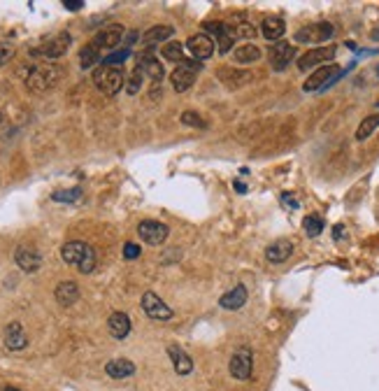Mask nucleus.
Listing matches in <instances>:
<instances>
[{
  "instance_id": "32",
  "label": "nucleus",
  "mask_w": 379,
  "mask_h": 391,
  "mask_svg": "<svg viewBox=\"0 0 379 391\" xmlns=\"http://www.w3.org/2000/svg\"><path fill=\"white\" fill-rule=\"evenodd\" d=\"M161 54H163V59H168V61H173V63H180L184 61V45H180V42H168V45H163L161 47Z\"/></svg>"
},
{
  "instance_id": "42",
  "label": "nucleus",
  "mask_w": 379,
  "mask_h": 391,
  "mask_svg": "<svg viewBox=\"0 0 379 391\" xmlns=\"http://www.w3.org/2000/svg\"><path fill=\"white\" fill-rule=\"evenodd\" d=\"M373 40H379V28H377V30H373Z\"/></svg>"
},
{
  "instance_id": "26",
  "label": "nucleus",
  "mask_w": 379,
  "mask_h": 391,
  "mask_svg": "<svg viewBox=\"0 0 379 391\" xmlns=\"http://www.w3.org/2000/svg\"><path fill=\"white\" fill-rule=\"evenodd\" d=\"M105 373L115 380L131 378V375H135V363L128 361V358H112V361L105 366Z\"/></svg>"
},
{
  "instance_id": "1",
  "label": "nucleus",
  "mask_w": 379,
  "mask_h": 391,
  "mask_svg": "<svg viewBox=\"0 0 379 391\" xmlns=\"http://www.w3.org/2000/svg\"><path fill=\"white\" fill-rule=\"evenodd\" d=\"M61 259L68 263V266L77 268L82 275H91L95 270V263H98V257H95V250L88 243L82 240H70L61 247Z\"/></svg>"
},
{
  "instance_id": "6",
  "label": "nucleus",
  "mask_w": 379,
  "mask_h": 391,
  "mask_svg": "<svg viewBox=\"0 0 379 391\" xmlns=\"http://www.w3.org/2000/svg\"><path fill=\"white\" fill-rule=\"evenodd\" d=\"M335 35V26L328 21H319V23H312V26H305L296 33V42H303V45H321V42H328L330 37Z\"/></svg>"
},
{
  "instance_id": "9",
  "label": "nucleus",
  "mask_w": 379,
  "mask_h": 391,
  "mask_svg": "<svg viewBox=\"0 0 379 391\" xmlns=\"http://www.w3.org/2000/svg\"><path fill=\"white\" fill-rule=\"evenodd\" d=\"M138 235L142 238V243H147L151 247H158L168 240V235H170V228H168V223L163 221H156V219H144L138 223Z\"/></svg>"
},
{
  "instance_id": "11",
  "label": "nucleus",
  "mask_w": 379,
  "mask_h": 391,
  "mask_svg": "<svg viewBox=\"0 0 379 391\" xmlns=\"http://www.w3.org/2000/svg\"><path fill=\"white\" fill-rule=\"evenodd\" d=\"M205 33L216 40V47H219V54H231V47L235 45V33L228 23L223 21H207L205 23Z\"/></svg>"
},
{
  "instance_id": "8",
  "label": "nucleus",
  "mask_w": 379,
  "mask_h": 391,
  "mask_svg": "<svg viewBox=\"0 0 379 391\" xmlns=\"http://www.w3.org/2000/svg\"><path fill=\"white\" fill-rule=\"evenodd\" d=\"M142 310H144V315L149 319H154V322H168V319L175 317V310L161 296H156L154 291L142 293Z\"/></svg>"
},
{
  "instance_id": "22",
  "label": "nucleus",
  "mask_w": 379,
  "mask_h": 391,
  "mask_svg": "<svg viewBox=\"0 0 379 391\" xmlns=\"http://www.w3.org/2000/svg\"><path fill=\"white\" fill-rule=\"evenodd\" d=\"M293 254V243L286 240V238H279L272 245H268V250H265V259L270 263H284L291 259Z\"/></svg>"
},
{
  "instance_id": "20",
  "label": "nucleus",
  "mask_w": 379,
  "mask_h": 391,
  "mask_svg": "<svg viewBox=\"0 0 379 391\" xmlns=\"http://www.w3.org/2000/svg\"><path fill=\"white\" fill-rule=\"evenodd\" d=\"M54 298L61 308H70L79 300V284L72 282V279H66L54 289Z\"/></svg>"
},
{
  "instance_id": "23",
  "label": "nucleus",
  "mask_w": 379,
  "mask_h": 391,
  "mask_svg": "<svg viewBox=\"0 0 379 391\" xmlns=\"http://www.w3.org/2000/svg\"><path fill=\"white\" fill-rule=\"evenodd\" d=\"M168 356L173 361V368L177 375H191L193 373V358L184 352L180 345H170L168 347Z\"/></svg>"
},
{
  "instance_id": "43",
  "label": "nucleus",
  "mask_w": 379,
  "mask_h": 391,
  "mask_svg": "<svg viewBox=\"0 0 379 391\" xmlns=\"http://www.w3.org/2000/svg\"><path fill=\"white\" fill-rule=\"evenodd\" d=\"M3 391H19V389H14V387H5Z\"/></svg>"
},
{
  "instance_id": "29",
  "label": "nucleus",
  "mask_w": 379,
  "mask_h": 391,
  "mask_svg": "<svg viewBox=\"0 0 379 391\" xmlns=\"http://www.w3.org/2000/svg\"><path fill=\"white\" fill-rule=\"evenodd\" d=\"M175 35V28L173 26H154V28H149L147 33L142 35V42L151 47V45H161V42H165V40H170Z\"/></svg>"
},
{
  "instance_id": "37",
  "label": "nucleus",
  "mask_w": 379,
  "mask_h": 391,
  "mask_svg": "<svg viewBox=\"0 0 379 391\" xmlns=\"http://www.w3.org/2000/svg\"><path fill=\"white\" fill-rule=\"evenodd\" d=\"M182 124L184 126H191V129H205V122H203V117L196 115V112H184L182 115Z\"/></svg>"
},
{
  "instance_id": "25",
  "label": "nucleus",
  "mask_w": 379,
  "mask_h": 391,
  "mask_svg": "<svg viewBox=\"0 0 379 391\" xmlns=\"http://www.w3.org/2000/svg\"><path fill=\"white\" fill-rule=\"evenodd\" d=\"M286 33V23L281 17H265L261 23V35L270 42H279L281 35Z\"/></svg>"
},
{
  "instance_id": "3",
  "label": "nucleus",
  "mask_w": 379,
  "mask_h": 391,
  "mask_svg": "<svg viewBox=\"0 0 379 391\" xmlns=\"http://www.w3.org/2000/svg\"><path fill=\"white\" fill-rule=\"evenodd\" d=\"M93 84L98 86V91L105 95H117L124 89L126 79L121 68H112V66H98L93 70Z\"/></svg>"
},
{
  "instance_id": "7",
  "label": "nucleus",
  "mask_w": 379,
  "mask_h": 391,
  "mask_svg": "<svg viewBox=\"0 0 379 391\" xmlns=\"http://www.w3.org/2000/svg\"><path fill=\"white\" fill-rule=\"evenodd\" d=\"M228 370L235 380L240 382H247L249 378H252L254 373V352L249 349L247 345L235 349V354L231 356V363H228Z\"/></svg>"
},
{
  "instance_id": "44",
  "label": "nucleus",
  "mask_w": 379,
  "mask_h": 391,
  "mask_svg": "<svg viewBox=\"0 0 379 391\" xmlns=\"http://www.w3.org/2000/svg\"><path fill=\"white\" fill-rule=\"evenodd\" d=\"M0 124H3V115H0Z\"/></svg>"
},
{
  "instance_id": "31",
  "label": "nucleus",
  "mask_w": 379,
  "mask_h": 391,
  "mask_svg": "<svg viewBox=\"0 0 379 391\" xmlns=\"http://www.w3.org/2000/svg\"><path fill=\"white\" fill-rule=\"evenodd\" d=\"M231 28H233V33H235V40H252V37H256V26H254V23H249L247 19H242V17H238L235 26H231Z\"/></svg>"
},
{
  "instance_id": "33",
  "label": "nucleus",
  "mask_w": 379,
  "mask_h": 391,
  "mask_svg": "<svg viewBox=\"0 0 379 391\" xmlns=\"http://www.w3.org/2000/svg\"><path fill=\"white\" fill-rule=\"evenodd\" d=\"M142 79H144V73H142L138 66H135V70L131 73V77H128V82H126V91L131 93V95H135V93L142 89Z\"/></svg>"
},
{
  "instance_id": "15",
  "label": "nucleus",
  "mask_w": 379,
  "mask_h": 391,
  "mask_svg": "<svg viewBox=\"0 0 379 391\" xmlns=\"http://www.w3.org/2000/svg\"><path fill=\"white\" fill-rule=\"evenodd\" d=\"M337 73V66H333V63H328V66H321L317 68L314 73L305 79V84H303V91H321V89H326V86L333 84V77Z\"/></svg>"
},
{
  "instance_id": "13",
  "label": "nucleus",
  "mask_w": 379,
  "mask_h": 391,
  "mask_svg": "<svg viewBox=\"0 0 379 391\" xmlns=\"http://www.w3.org/2000/svg\"><path fill=\"white\" fill-rule=\"evenodd\" d=\"M184 47H187V52L193 56V61H205V59H209V56H214L216 42L207 33H196L187 40V45Z\"/></svg>"
},
{
  "instance_id": "30",
  "label": "nucleus",
  "mask_w": 379,
  "mask_h": 391,
  "mask_svg": "<svg viewBox=\"0 0 379 391\" xmlns=\"http://www.w3.org/2000/svg\"><path fill=\"white\" fill-rule=\"evenodd\" d=\"M377 129H379V112H377V115H373V117H366V119H363V122L358 124V129H356V140H358V142H366Z\"/></svg>"
},
{
  "instance_id": "18",
  "label": "nucleus",
  "mask_w": 379,
  "mask_h": 391,
  "mask_svg": "<svg viewBox=\"0 0 379 391\" xmlns=\"http://www.w3.org/2000/svg\"><path fill=\"white\" fill-rule=\"evenodd\" d=\"M216 77H219V82L228 86V89H240V86L252 82L254 73H249V70H240V68H221L219 73H216Z\"/></svg>"
},
{
  "instance_id": "16",
  "label": "nucleus",
  "mask_w": 379,
  "mask_h": 391,
  "mask_svg": "<svg viewBox=\"0 0 379 391\" xmlns=\"http://www.w3.org/2000/svg\"><path fill=\"white\" fill-rule=\"evenodd\" d=\"M14 261H17V266L23 273H37L40 266H42V254H40L35 247L21 245L17 247V252H14Z\"/></svg>"
},
{
  "instance_id": "10",
  "label": "nucleus",
  "mask_w": 379,
  "mask_h": 391,
  "mask_svg": "<svg viewBox=\"0 0 379 391\" xmlns=\"http://www.w3.org/2000/svg\"><path fill=\"white\" fill-rule=\"evenodd\" d=\"M70 45H72V35L70 33H59V35H54L52 40H47L45 45H40L37 49H33V54L42 56V59H47V61H56V59H61V56L68 54Z\"/></svg>"
},
{
  "instance_id": "39",
  "label": "nucleus",
  "mask_w": 379,
  "mask_h": 391,
  "mask_svg": "<svg viewBox=\"0 0 379 391\" xmlns=\"http://www.w3.org/2000/svg\"><path fill=\"white\" fill-rule=\"evenodd\" d=\"M140 252H142V250H140V247L135 245V243H126V245H124V257H126V259H138Z\"/></svg>"
},
{
  "instance_id": "28",
  "label": "nucleus",
  "mask_w": 379,
  "mask_h": 391,
  "mask_svg": "<svg viewBox=\"0 0 379 391\" xmlns=\"http://www.w3.org/2000/svg\"><path fill=\"white\" fill-rule=\"evenodd\" d=\"M103 59H100V49L95 47L93 42H88L86 47H82V52H79V68L82 70H91L95 66H100Z\"/></svg>"
},
{
  "instance_id": "19",
  "label": "nucleus",
  "mask_w": 379,
  "mask_h": 391,
  "mask_svg": "<svg viewBox=\"0 0 379 391\" xmlns=\"http://www.w3.org/2000/svg\"><path fill=\"white\" fill-rule=\"evenodd\" d=\"M5 347L10 349V352H21V349L28 347V335H26V331H23V326L19 322L7 324V329H5Z\"/></svg>"
},
{
  "instance_id": "41",
  "label": "nucleus",
  "mask_w": 379,
  "mask_h": 391,
  "mask_svg": "<svg viewBox=\"0 0 379 391\" xmlns=\"http://www.w3.org/2000/svg\"><path fill=\"white\" fill-rule=\"evenodd\" d=\"M284 203H288L291 207H298V203L293 201V198H288V194H284Z\"/></svg>"
},
{
  "instance_id": "36",
  "label": "nucleus",
  "mask_w": 379,
  "mask_h": 391,
  "mask_svg": "<svg viewBox=\"0 0 379 391\" xmlns=\"http://www.w3.org/2000/svg\"><path fill=\"white\" fill-rule=\"evenodd\" d=\"M128 56H131V49H121V52H112L107 59H103V63L100 66H112V68H117V66H121Z\"/></svg>"
},
{
  "instance_id": "27",
  "label": "nucleus",
  "mask_w": 379,
  "mask_h": 391,
  "mask_svg": "<svg viewBox=\"0 0 379 391\" xmlns=\"http://www.w3.org/2000/svg\"><path fill=\"white\" fill-rule=\"evenodd\" d=\"M259 59H261V49L252 42L242 45V47H238L235 52H233V61L240 63V66H249V63H256Z\"/></svg>"
},
{
  "instance_id": "4",
  "label": "nucleus",
  "mask_w": 379,
  "mask_h": 391,
  "mask_svg": "<svg viewBox=\"0 0 379 391\" xmlns=\"http://www.w3.org/2000/svg\"><path fill=\"white\" fill-rule=\"evenodd\" d=\"M203 70V66H200V61H187L184 59L180 66H177L173 73H170V82H173V89L177 93H184L189 91L193 82H196L198 73Z\"/></svg>"
},
{
  "instance_id": "5",
  "label": "nucleus",
  "mask_w": 379,
  "mask_h": 391,
  "mask_svg": "<svg viewBox=\"0 0 379 391\" xmlns=\"http://www.w3.org/2000/svg\"><path fill=\"white\" fill-rule=\"evenodd\" d=\"M337 54V47L328 45V47H314V49L305 52L301 59H298V70L301 73H308V70H317L321 66H328V61H333Z\"/></svg>"
},
{
  "instance_id": "12",
  "label": "nucleus",
  "mask_w": 379,
  "mask_h": 391,
  "mask_svg": "<svg viewBox=\"0 0 379 391\" xmlns=\"http://www.w3.org/2000/svg\"><path fill=\"white\" fill-rule=\"evenodd\" d=\"M296 47L293 45H288V42H275L270 47V52H268V59H270V66L275 73H281V70H286L288 66L293 63L296 59Z\"/></svg>"
},
{
  "instance_id": "40",
  "label": "nucleus",
  "mask_w": 379,
  "mask_h": 391,
  "mask_svg": "<svg viewBox=\"0 0 379 391\" xmlns=\"http://www.w3.org/2000/svg\"><path fill=\"white\" fill-rule=\"evenodd\" d=\"M63 7L70 10V12H77V10H82L84 3H82V0H63Z\"/></svg>"
},
{
  "instance_id": "2",
  "label": "nucleus",
  "mask_w": 379,
  "mask_h": 391,
  "mask_svg": "<svg viewBox=\"0 0 379 391\" xmlns=\"http://www.w3.org/2000/svg\"><path fill=\"white\" fill-rule=\"evenodd\" d=\"M61 79V68L52 66V63H42V66H33L26 75V89L30 93H47L52 91Z\"/></svg>"
},
{
  "instance_id": "14",
  "label": "nucleus",
  "mask_w": 379,
  "mask_h": 391,
  "mask_svg": "<svg viewBox=\"0 0 379 391\" xmlns=\"http://www.w3.org/2000/svg\"><path fill=\"white\" fill-rule=\"evenodd\" d=\"M124 26L121 23H110V26H105L98 35L93 37V45L98 47V49H107V52H117V47L121 45V40H124Z\"/></svg>"
},
{
  "instance_id": "21",
  "label": "nucleus",
  "mask_w": 379,
  "mask_h": 391,
  "mask_svg": "<svg viewBox=\"0 0 379 391\" xmlns=\"http://www.w3.org/2000/svg\"><path fill=\"white\" fill-rule=\"evenodd\" d=\"M131 329H133L131 317H128L126 313H112L110 315V319H107V331H110L112 338L124 340V338H128Z\"/></svg>"
},
{
  "instance_id": "34",
  "label": "nucleus",
  "mask_w": 379,
  "mask_h": 391,
  "mask_svg": "<svg viewBox=\"0 0 379 391\" xmlns=\"http://www.w3.org/2000/svg\"><path fill=\"white\" fill-rule=\"evenodd\" d=\"M303 228H305V233H308L310 238H317L321 230H324V219H319V217H305Z\"/></svg>"
},
{
  "instance_id": "35",
  "label": "nucleus",
  "mask_w": 379,
  "mask_h": 391,
  "mask_svg": "<svg viewBox=\"0 0 379 391\" xmlns=\"http://www.w3.org/2000/svg\"><path fill=\"white\" fill-rule=\"evenodd\" d=\"M56 203H77L82 198V189H68V191H56L52 196Z\"/></svg>"
},
{
  "instance_id": "38",
  "label": "nucleus",
  "mask_w": 379,
  "mask_h": 391,
  "mask_svg": "<svg viewBox=\"0 0 379 391\" xmlns=\"http://www.w3.org/2000/svg\"><path fill=\"white\" fill-rule=\"evenodd\" d=\"M12 56H14V47L10 42H0V66L12 61Z\"/></svg>"
},
{
  "instance_id": "24",
  "label": "nucleus",
  "mask_w": 379,
  "mask_h": 391,
  "mask_svg": "<svg viewBox=\"0 0 379 391\" xmlns=\"http://www.w3.org/2000/svg\"><path fill=\"white\" fill-rule=\"evenodd\" d=\"M245 303H247V286L245 284H238L235 289L226 291L219 298V305L223 310H228V313H235V310L245 308Z\"/></svg>"
},
{
  "instance_id": "17",
  "label": "nucleus",
  "mask_w": 379,
  "mask_h": 391,
  "mask_svg": "<svg viewBox=\"0 0 379 391\" xmlns=\"http://www.w3.org/2000/svg\"><path fill=\"white\" fill-rule=\"evenodd\" d=\"M138 68L144 73V77H149L154 84H161V82H163L165 70H163V66H161V61L156 59L154 54H149V52L140 54V59H138Z\"/></svg>"
}]
</instances>
